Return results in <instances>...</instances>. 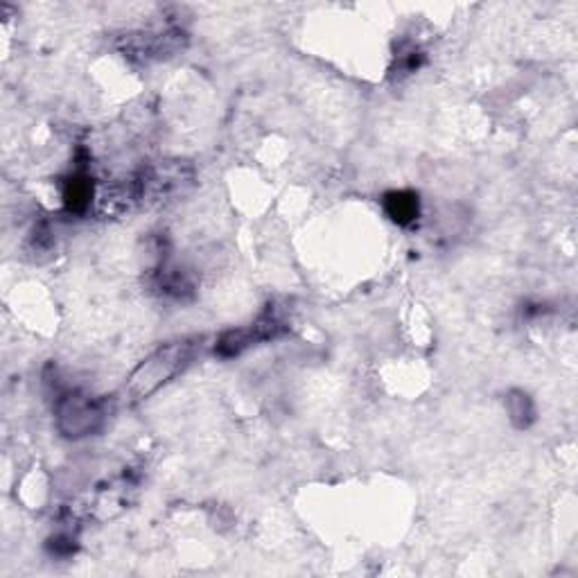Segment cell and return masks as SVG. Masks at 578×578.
<instances>
[{"instance_id": "6da1fadb", "label": "cell", "mask_w": 578, "mask_h": 578, "mask_svg": "<svg viewBox=\"0 0 578 578\" xmlns=\"http://www.w3.org/2000/svg\"><path fill=\"white\" fill-rule=\"evenodd\" d=\"M192 353H195V344H190V341H174V344L154 350V353L131 373L125 387L129 400L150 398L152 393L163 387V384L177 378V375L190 364Z\"/></svg>"}, {"instance_id": "7a4b0ae2", "label": "cell", "mask_w": 578, "mask_h": 578, "mask_svg": "<svg viewBox=\"0 0 578 578\" xmlns=\"http://www.w3.org/2000/svg\"><path fill=\"white\" fill-rule=\"evenodd\" d=\"M57 429L68 439H84L98 432L107 420V409L100 400L82 391H64L55 407Z\"/></svg>"}, {"instance_id": "3957f363", "label": "cell", "mask_w": 578, "mask_h": 578, "mask_svg": "<svg viewBox=\"0 0 578 578\" xmlns=\"http://www.w3.org/2000/svg\"><path fill=\"white\" fill-rule=\"evenodd\" d=\"M278 319L274 317H262L256 323H251L247 328H240V330H229L224 332L217 341L215 346V353L222 355V357H235L244 353V350L256 346L258 341H265L276 337V330H278Z\"/></svg>"}, {"instance_id": "277c9868", "label": "cell", "mask_w": 578, "mask_h": 578, "mask_svg": "<svg viewBox=\"0 0 578 578\" xmlns=\"http://www.w3.org/2000/svg\"><path fill=\"white\" fill-rule=\"evenodd\" d=\"M382 208L393 224L411 226L420 215V199L411 190H391L382 197Z\"/></svg>"}, {"instance_id": "5b68a950", "label": "cell", "mask_w": 578, "mask_h": 578, "mask_svg": "<svg viewBox=\"0 0 578 578\" xmlns=\"http://www.w3.org/2000/svg\"><path fill=\"white\" fill-rule=\"evenodd\" d=\"M93 201V179L86 172H73L66 179L64 188V204L70 213H84L91 208Z\"/></svg>"}, {"instance_id": "8992f818", "label": "cell", "mask_w": 578, "mask_h": 578, "mask_svg": "<svg viewBox=\"0 0 578 578\" xmlns=\"http://www.w3.org/2000/svg\"><path fill=\"white\" fill-rule=\"evenodd\" d=\"M509 414L513 418V423L518 427H527L533 420V405L527 393L515 391L509 398Z\"/></svg>"}]
</instances>
